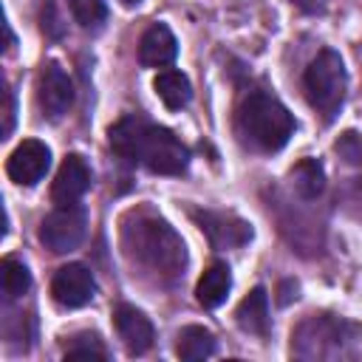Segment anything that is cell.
Segmentation results:
<instances>
[{
    "label": "cell",
    "instance_id": "3",
    "mask_svg": "<svg viewBox=\"0 0 362 362\" xmlns=\"http://www.w3.org/2000/svg\"><path fill=\"white\" fill-rule=\"evenodd\" d=\"M294 133V116L266 88H249L235 105V136L252 153H277Z\"/></svg>",
    "mask_w": 362,
    "mask_h": 362
},
{
    "label": "cell",
    "instance_id": "2",
    "mask_svg": "<svg viewBox=\"0 0 362 362\" xmlns=\"http://www.w3.org/2000/svg\"><path fill=\"white\" fill-rule=\"evenodd\" d=\"M122 249L124 255L153 272L161 280H175L187 269V246L181 235L158 215L133 209L122 221Z\"/></svg>",
    "mask_w": 362,
    "mask_h": 362
},
{
    "label": "cell",
    "instance_id": "18",
    "mask_svg": "<svg viewBox=\"0 0 362 362\" xmlns=\"http://www.w3.org/2000/svg\"><path fill=\"white\" fill-rule=\"evenodd\" d=\"M288 178H291L294 192H297L300 198H305V201L317 198V195L325 189V170H322V164H320L317 158H303V161H297V164L291 167Z\"/></svg>",
    "mask_w": 362,
    "mask_h": 362
},
{
    "label": "cell",
    "instance_id": "14",
    "mask_svg": "<svg viewBox=\"0 0 362 362\" xmlns=\"http://www.w3.org/2000/svg\"><path fill=\"white\" fill-rule=\"evenodd\" d=\"M235 322L240 325V331L246 334H255V337H266L269 328H272V320H269V294L266 288H252L235 308Z\"/></svg>",
    "mask_w": 362,
    "mask_h": 362
},
{
    "label": "cell",
    "instance_id": "11",
    "mask_svg": "<svg viewBox=\"0 0 362 362\" xmlns=\"http://www.w3.org/2000/svg\"><path fill=\"white\" fill-rule=\"evenodd\" d=\"M113 325H116V334H119V339L130 356H141L153 348V339H156L153 322L136 305L119 303L113 308Z\"/></svg>",
    "mask_w": 362,
    "mask_h": 362
},
{
    "label": "cell",
    "instance_id": "20",
    "mask_svg": "<svg viewBox=\"0 0 362 362\" xmlns=\"http://www.w3.org/2000/svg\"><path fill=\"white\" fill-rule=\"evenodd\" d=\"M0 272H3V291H6L8 300H17V297H23L31 288V272L25 269L23 260L6 257L3 266H0Z\"/></svg>",
    "mask_w": 362,
    "mask_h": 362
},
{
    "label": "cell",
    "instance_id": "12",
    "mask_svg": "<svg viewBox=\"0 0 362 362\" xmlns=\"http://www.w3.org/2000/svg\"><path fill=\"white\" fill-rule=\"evenodd\" d=\"M90 187V167L79 153H68L65 161L57 170V178L51 184V201L57 206L65 204H79V198Z\"/></svg>",
    "mask_w": 362,
    "mask_h": 362
},
{
    "label": "cell",
    "instance_id": "23",
    "mask_svg": "<svg viewBox=\"0 0 362 362\" xmlns=\"http://www.w3.org/2000/svg\"><path fill=\"white\" fill-rule=\"evenodd\" d=\"M291 3L305 14H325L328 11V0H291Z\"/></svg>",
    "mask_w": 362,
    "mask_h": 362
},
{
    "label": "cell",
    "instance_id": "8",
    "mask_svg": "<svg viewBox=\"0 0 362 362\" xmlns=\"http://www.w3.org/2000/svg\"><path fill=\"white\" fill-rule=\"evenodd\" d=\"M192 221L209 238L215 249H238L252 240V223L238 218L235 212H215V209H192Z\"/></svg>",
    "mask_w": 362,
    "mask_h": 362
},
{
    "label": "cell",
    "instance_id": "17",
    "mask_svg": "<svg viewBox=\"0 0 362 362\" xmlns=\"http://www.w3.org/2000/svg\"><path fill=\"white\" fill-rule=\"evenodd\" d=\"M153 88H156L158 99H161V102H164L170 110L184 107V105L189 102V96H192V85H189L187 74L173 71V68L158 71V76L153 79Z\"/></svg>",
    "mask_w": 362,
    "mask_h": 362
},
{
    "label": "cell",
    "instance_id": "21",
    "mask_svg": "<svg viewBox=\"0 0 362 362\" xmlns=\"http://www.w3.org/2000/svg\"><path fill=\"white\" fill-rule=\"evenodd\" d=\"M68 8H71L74 20L82 28H96L107 17V3L105 0H68Z\"/></svg>",
    "mask_w": 362,
    "mask_h": 362
},
{
    "label": "cell",
    "instance_id": "9",
    "mask_svg": "<svg viewBox=\"0 0 362 362\" xmlns=\"http://www.w3.org/2000/svg\"><path fill=\"white\" fill-rule=\"evenodd\" d=\"M48 167H51V150L40 139H23L6 161L8 178L20 187H34L37 181H42Z\"/></svg>",
    "mask_w": 362,
    "mask_h": 362
},
{
    "label": "cell",
    "instance_id": "24",
    "mask_svg": "<svg viewBox=\"0 0 362 362\" xmlns=\"http://www.w3.org/2000/svg\"><path fill=\"white\" fill-rule=\"evenodd\" d=\"M11 124H14V93L6 90V124H3V136L11 133Z\"/></svg>",
    "mask_w": 362,
    "mask_h": 362
},
{
    "label": "cell",
    "instance_id": "4",
    "mask_svg": "<svg viewBox=\"0 0 362 362\" xmlns=\"http://www.w3.org/2000/svg\"><path fill=\"white\" fill-rule=\"evenodd\" d=\"M362 328L337 314H308L291 331V356L317 362V359H348Z\"/></svg>",
    "mask_w": 362,
    "mask_h": 362
},
{
    "label": "cell",
    "instance_id": "22",
    "mask_svg": "<svg viewBox=\"0 0 362 362\" xmlns=\"http://www.w3.org/2000/svg\"><path fill=\"white\" fill-rule=\"evenodd\" d=\"M334 150L348 161V164H362V139L354 133V130H348V133H342L339 139H337V144H334Z\"/></svg>",
    "mask_w": 362,
    "mask_h": 362
},
{
    "label": "cell",
    "instance_id": "5",
    "mask_svg": "<svg viewBox=\"0 0 362 362\" xmlns=\"http://www.w3.org/2000/svg\"><path fill=\"white\" fill-rule=\"evenodd\" d=\"M303 90L311 110L328 124L337 119L348 93V71L334 48H322L303 74Z\"/></svg>",
    "mask_w": 362,
    "mask_h": 362
},
{
    "label": "cell",
    "instance_id": "25",
    "mask_svg": "<svg viewBox=\"0 0 362 362\" xmlns=\"http://www.w3.org/2000/svg\"><path fill=\"white\" fill-rule=\"evenodd\" d=\"M119 3H122V6H124V8H136V6H139V3H141V0H119Z\"/></svg>",
    "mask_w": 362,
    "mask_h": 362
},
{
    "label": "cell",
    "instance_id": "6",
    "mask_svg": "<svg viewBox=\"0 0 362 362\" xmlns=\"http://www.w3.org/2000/svg\"><path fill=\"white\" fill-rule=\"evenodd\" d=\"M85 229H88V212H85V206L82 204H65V206L51 209L40 221L37 238H40V243L48 252L65 255V252H74L82 243Z\"/></svg>",
    "mask_w": 362,
    "mask_h": 362
},
{
    "label": "cell",
    "instance_id": "19",
    "mask_svg": "<svg viewBox=\"0 0 362 362\" xmlns=\"http://www.w3.org/2000/svg\"><path fill=\"white\" fill-rule=\"evenodd\" d=\"M65 359H107V348L96 331H79L65 342Z\"/></svg>",
    "mask_w": 362,
    "mask_h": 362
},
{
    "label": "cell",
    "instance_id": "1",
    "mask_svg": "<svg viewBox=\"0 0 362 362\" xmlns=\"http://www.w3.org/2000/svg\"><path fill=\"white\" fill-rule=\"evenodd\" d=\"M110 150L136 167H144L156 175H181L189 167V150L187 144L167 127L130 113L119 119L110 130Z\"/></svg>",
    "mask_w": 362,
    "mask_h": 362
},
{
    "label": "cell",
    "instance_id": "10",
    "mask_svg": "<svg viewBox=\"0 0 362 362\" xmlns=\"http://www.w3.org/2000/svg\"><path fill=\"white\" fill-rule=\"evenodd\" d=\"M96 283L88 266L82 263H68L62 269H57L54 280H51V297L57 305L62 308H82L93 300Z\"/></svg>",
    "mask_w": 362,
    "mask_h": 362
},
{
    "label": "cell",
    "instance_id": "15",
    "mask_svg": "<svg viewBox=\"0 0 362 362\" xmlns=\"http://www.w3.org/2000/svg\"><path fill=\"white\" fill-rule=\"evenodd\" d=\"M229 288H232V272L226 263L215 260L204 269V274L198 277V286H195V300L204 305V308H218L226 297H229Z\"/></svg>",
    "mask_w": 362,
    "mask_h": 362
},
{
    "label": "cell",
    "instance_id": "7",
    "mask_svg": "<svg viewBox=\"0 0 362 362\" xmlns=\"http://www.w3.org/2000/svg\"><path fill=\"white\" fill-rule=\"evenodd\" d=\"M37 105L42 110L45 119L57 122L62 119L71 105H74V82L65 74V68L59 62H45L40 71V82H37Z\"/></svg>",
    "mask_w": 362,
    "mask_h": 362
},
{
    "label": "cell",
    "instance_id": "16",
    "mask_svg": "<svg viewBox=\"0 0 362 362\" xmlns=\"http://www.w3.org/2000/svg\"><path fill=\"white\" fill-rule=\"evenodd\" d=\"M175 354L187 362H198L215 354V337L204 325H184L175 339Z\"/></svg>",
    "mask_w": 362,
    "mask_h": 362
},
{
    "label": "cell",
    "instance_id": "13",
    "mask_svg": "<svg viewBox=\"0 0 362 362\" xmlns=\"http://www.w3.org/2000/svg\"><path fill=\"white\" fill-rule=\"evenodd\" d=\"M175 54H178L175 34L164 23H153L139 40V62L144 68H164L175 59Z\"/></svg>",
    "mask_w": 362,
    "mask_h": 362
}]
</instances>
